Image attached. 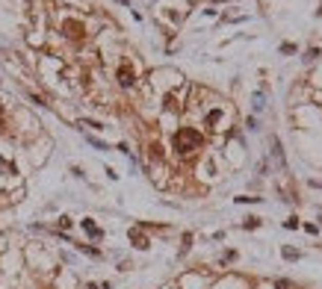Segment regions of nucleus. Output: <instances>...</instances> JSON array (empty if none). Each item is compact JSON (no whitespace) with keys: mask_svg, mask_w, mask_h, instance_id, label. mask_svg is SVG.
I'll return each mask as SVG.
<instances>
[{"mask_svg":"<svg viewBox=\"0 0 322 289\" xmlns=\"http://www.w3.org/2000/svg\"><path fill=\"white\" fill-rule=\"evenodd\" d=\"M298 257H301L298 251H293V248H284V260H298Z\"/></svg>","mask_w":322,"mask_h":289,"instance_id":"obj_6","label":"nucleus"},{"mask_svg":"<svg viewBox=\"0 0 322 289\" xmlns=\"http://www.w3.org/2000/svg\"><path fill=\"white\" fill-rule=\"evenodd\" d=\"M0 171H12V166H9V162H3V159H0Z\"/></svg>","mask_w":322,"mask_h":289,"instance_id":"obj_7","label":"nucleus"},{"mask_svg":"<svg viewBox=\"0 0 322 289\" xmlns=\"http://www.w3.org/2000/svg\"><path fill=\"white\" fill-rule=\"evenodd\" d=\"M119 83L121 86H133V68L130 65H121L119 68Z\"/></svg>","mask_w":322,"mask_h":289,"instance_id":"obj_2","label":"nucleus"},{"mask_svg":"<svg viewBox=\"0 0 322 289\" xmlns=\"http://www.w3.org/2000/svg\"><path fill=\"white\" fill-rule=\"evenodd\" d=\"M65 36H68V38H80V36H83V27L77 24V21H65Z\"/></svg>","mask_w":322,"mask_h":289,"instance_id":"obj_3","label":"nucleus"},{"mask_svg":"<svg viewBox=\"0 0 322 289\" xmlns=\"http://www.w3.org/2000/svg\"><path fill=\"white\" fill-rule=\"evenodd\" d=\"M130 242L136 248H148V236H145L142 230H130Z\"/></svg>","mask_w":322,"mask_h":289,"instance_id":"obj_5","label":"nucleus"},{"mask_svg":"<svg viewBox=\"0 0 322 289\" xmlns=\"http://www.w3.org/2000/svg\"><path fill=\"white\" fill-rule=\"evenodd\" d=\"M198 148H201V133L195 130V127H180L175 133V151L178 154H192Z\"/></svg>","mask_w":322,"mask_h":289,"instance_id":"obj_1","label":"nucleus"},{"mask_svg":"<svg viewBox=\"0 0 322 289\" xmlns=\"http://www.w3.org/2000/svg\"><path fill=\"white\" fill-rule=\"evenodd\" d=\"M0 118H3V107H0Z\"/></svg>","mask_w":322,"mask_h":289,"instance_id":"obj_8","label":"nucleus"},{"mask_svg":"<svg viewBox=\"0 0 322 289\" xmlns=\"http://www.w3.org/2000/svg\"><path fill=\"white\" fill-rule=\"evenodd\" d=\"M83 230L89 233V236H92V239H101V228H98L92 218H83Z\"/></svg>","mask_w":322,"mask_h":289,"instance_id":"obj_4","label":"nucleus"}]
</instances>
